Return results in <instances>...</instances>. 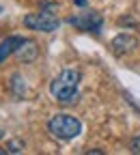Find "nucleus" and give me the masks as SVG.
<instances>
[{
  "label": "nucleus",
  "instance_id": "obj_1",
  "mask_svg": "<svg viewBox=\"0 0 140 155\" xmlns=\"http://www.w3.org/2000/svg\"><path fill=\"white\" fill-rule=\"evenodd\" d=\"M78 84H80V73L75 69H65V71H61V75L56 80H52L50 93L56 101L71 104L78 97Z\"/></svg>",
  "mask_w": 140,
  "mask_h": 155
},
{
  "label": "nucleus",
  "instance_id": "obj_2",
  "mask_svg": "<svg viewBox=\"0 0 140 155\" xmlns=\"http://www.w3.org/2000/svg\"><path fill=\"white\" fill-rule=\"evenodd\" d=\"M48 131L58 140H71L82 131V123H80L75 116L69 114H56L48 121Z\"/></svg>",
  "mask_w": 140,
  "mask_h": 155
},
{
  "label": "nucleus",
  "instance_id": "obj_3",
  "mask_svg": "<svg viewBox=\"0 0 140 155\" xmlns=\"http://www.w3.org/2000/svg\"><path fill=\"white\" fill-rule=\"evenodd\" d=\"M24 24L32 30H41V32H52L61 26V19H58L52 11H39V13H30L24 17Z\"/></svg>",
  "mask_w": 140,
  "mask_h": 155
},
{
  "label": "nucleus",
  "instance_id": "obj_4",
  "mask_svg": "<svg viewBox=\"0 0 140 155\" xmlns=\"http://www.w3.org/2000/svg\"><path fill=\"white\" fill-rule=\"evenodd\" d=\"M69 24L78 26L80 30H86V32H95V35H97L99 30H102L104 19H102V15L95 13V11H82L80 15L71 17V19H69Z\"/></svg>",
  "mask_w": 140,
  "mask_h": 155
},
{
  "label": "nucleus",
  "instance_id": "obj_5",
  "mask_svg": "<svg viewBox=\"0 0 140 155\" xmlns=\"http://www.w3.org/2000/svg\"><path fill=\"white\" fill-rule=\"evenodd\" d=\"M136 43H138V41H136L134 35H118V37L112 39L110 50H112V54H116V56H123V54L132 52V50L136 48Z\"/></svg>",
  "mask_w": 140,
  "mask_h": 155
},
{
  "label": "nucleus",
  "instance_id": "obj_6",
  "mask_svg": "<svg viewBox=\"0 0 140 155\" xmlns=\"http://www.w3.org/2000/svg\"><path fill=\"white\" fill-rule=\"evenodd\" d=\"M24 43V39L22 37H17V35H13V37H7L2 43H0V63L5 61V58H9L11 54H15L17 52V48Z\"/></svg>",
  "mask_w": 140,
  "mask_h": 155
},
{
  "label": "nucleus",
  "instance_id": "obj_7",
  "mask_svg": "<svg viewBox=\"0 0 140 155\" xmlns=\"http://www.w3.org/2000/svg\"><path fill=\"white\" fill-rule=\"evenodd\" d=\"M15 54L19 56V61H22V63H32L37 58V45L32 41H26V39H24V43L17 48Z\"/></svg>",
  "mask_w": 140,
  "mask_h": 155
},
{
  "label": "nucleus",
  "instance_id": "obj_8",
  "mask_svg": "<svg viewBox=\"0 0 140 155\" xmlns=\"http://www.w3.org/2000/svg\"><path fill=\"white\" fill-rule=\"evenodd\" d=\"M22 151H24V142L22 140H11L0 153H22Z\"/></svg>",
  "mask_w": 140,
  "mask_h": 155
},
{
  "label": "nucleus",
  "instance_id": "obj_9",
  "mask_svg": "<svg viewBox=\"0 0 140 155\" xmlns=\"http://www.w3.org/2000/svg\"><path fill=\"white\" fill-rule=\"evenodd\" d=\"M129 151H132V153H136V155H140V136L132 140V144H129Z\"/></svg>",
  "mask_w": 140,
  "mask_h": 155
},
{
  "label": "nucleus",
  "instance_id": "obj_10",
  "mask_svg": "<svg viewBox=\"0 0 140 155\" xmlns=\"http://www.w3.org/2000/svg\"><path fill=\"white\" fill-rule=\"evenodd\" d=\"M2 136H5V131H2V129H0V138H2Z\"/></svg>",
  "mask_w": 140,
  "mask_h": 155
}]
</instances>
